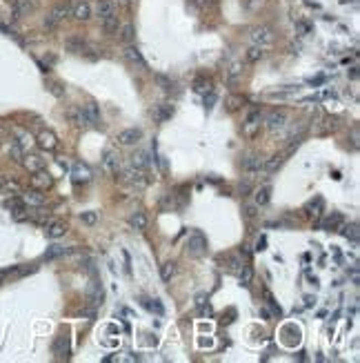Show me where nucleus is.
Wrapping results in <instances>:
<instances>
[{"instance_id": "1", "label": "nucleus", "mask_w": 360, "mask_h": 363, "mask_svg": "<svg viewBox=\"0 0 360 363\" xmlns=\"http://www.w3.org/2000/svg\"><path fill=\"white\" fill-rule=\"evenodd\" d=\"M69 16H71V3L56 5V7L49 11L47 18H44V27H47V29H56V27H58L60 22H65Z\"/></svg>"}, {"instance_id": "2", "label": "nucleus", "mask_w": 360, "mask_h": 363, "mask_svg": "<svg viewBox=\"0 0 360 363\" xmlns=\"http://www.w3.org/2000/svg\"><path fill=\"white\" fill-rule=\"evenodd\" d=\"M187 252H189L191 256H205V254H207V238H205V234H202L200 230H196V232L189 236V241H187Z\"/></svg>"}, {"instance_id": "3", "label": "nucleus", "mask_w": 360, "mask_h": 363, "mask_svg": "<svg viewBox=\"0 0 360 363\" xmlns=\"http://www.w3.org/2000/svg\"><path fill=\"white\" fill-rule=\"evenodd\" d=\"M287 120H289V114H287L285 109H274V111H269L267 114L265 125H267L269 132H278V130H283V127L287 125Z\"/></svg>"}, {"instance_id": "4", "label": "nucleus", "mask_w": 360, "mask_h": 363, "mask_svg": "<svg viewBox=\"0 0 360 363\" xmlns=\"http://www.w3.org/2000/svg\"><path fill=\"white\" fill-rule=\"evenodd\" d=\"M251 41H254V45H260V47H265V45L269 43H274V27H269V25H258L251 29Z\"/></svg>"}, {"instance_id": "5", "label": "nucleus", "mask_w": 360, "mask_h": 363, "mask_svg": "<svg viewBox=\"0 0 360 363\" xmlns=\"http://www.w3.org/2000/svg\"><path fill=\"white\" fill-rule=\"evenodd\" d=\"M243 170H245V174L247 178H256V176H260V172H262V160H260V156H256V154H247L245 158H243Z\"/></svg>"}, {"instance_id": "6", "label": "nucleus", "mask_w": 360, "mask_h": 363, "mask_svg": "<svg viewBox=\"0 0 360 363\" xmlns=\"http://www.w3.org/2000/svg\"><path fill=\"white\" fill-rule=\"evenodd\" d=\"M258 130H260V111L258 109H251L249 114H247V120L243 123V134L247 138H254Z\"/></svg>"}, {"instance_id": "7", "label": "nucleus", "mask_w": 360, "mask_h": 363, "mask_svg": "<svg viewBox=\"0 0 360 363\" xmlns=\"http://www.w3.org/2000/svg\"><path fill=\"white\" fill-rule=\"evenodd\" d=\"M31 185H33V189L47 192V189L54 185V176L49 174V172H44V167H42V170L33 172V176H31Z\"/></svg>"}, {"instance_id": "8", "label": "nucleus", "mask_w": 360, "mask_h": 363, "mask_svg": "<svg viewBox=\"0 0 360 363\" xmlns=\"http://www.w3.org/2000/svg\"><path fill=\"white\" fill-rule=\"evenodd\" d=\"M140 138H143V130H138V127H131V130H122L118 134V145H122V147H131V145H136Z\"/></svg>"}, {"instance_id": "9", "label": "nucleus", "mask_w": 360, "mask_h": 363, "mask_svg": "<svg viewBox=\"0 0 360 363\" xmlns=\"http://www.w3.org/2000/svg\"><path fill=\"white\" fill-rule=\"evenodd\" d=\"M36 143H38V147H40V149H47V152H52V149L58 147V136H56L52 130H42V132H38Z\"/></svg>"}, {"instance_id": "10", "label": "nucleus", "mask_w": 360, "mask_h": 363, "mask_svg": "<svg viewBox=\"0 0 360 363\" xmlns=\"http://www.w3.org/2000/svg\"><path fill=\"white\" fill-rule=\"evenodd\" d=\"M69 352H71V348H69V337L67 334H58L56 337V341H54V354H56V359H69Z\"/></svg>"}, {"instance_id": "11", "label": "nucleus", "mask_w": 360, "mask_h": 363, "mask_svg": "<svg viewBox=\"0 0 360 363\" xmlns=\"http://www.w3.org/2000/svg\"><path fill=\"white\" fill-rule=\"evenodd\" d=\"M80 114L85 118V125H98L100 123V109L96 103H85L80 107Z\"/></svg>"}, {"instance_id": "12", "label": "nucleus", "mask_w": 360, "mask_h": 363, "mask_svg": "<svg viewBox=\"0 0 360 363\" xmlns=\"http://www.w3.org/2000/svg\"><path fill=\"white\" fill-rule=\"evenodd\" d=\"M44 234L47 238H60L67 234V223L65 221H47L44 223Z\"/></svg>"}, {"instance_id": "13", "label": "nucleus", "mask_w": 360, "mask_h": 363, "mask_svg": "<svg viewBox=\"0 0 360 363\" xmlns=\"http://www.w3.org/2000/svg\"><path fill=\"white\" fill-rule=\"evenodd\" d=\"M20 200L27 205V208H42L44 205V194L40 192V189H31V192L22 194Z\"/></svg>"}, {"instance_id": "14", "label": "nucleus", "mask_w": 360, "mask_h": 363, "mask_svg": "<svg viewBox=\"0 0 360 363\" xmlns=\"http://www.w3.org/2000/svg\"><path fill=\"white\" fill-rule=\"evenodd\" d=\"M71 16H74L76 20H80V22H87L89 18H92V7H89V3L78 0L76 5H71Z\"/></svg>"}, {"instance_id": "15", "label": "nucleus", "mask_w": 360, "mask_h": 363, "mask_svg": "<svg viewBox=\"0 0 360 363\" xmlns=\"http://www.w3.org/2000/svg\"><path fill=\"white\" fill-rule=\"evenodd\" d=\"M31 9H33L31 0H14V5H11V18L18 20L22 16H29Z\"/></svg>"}, {"instance_id": "16", "label": "nucleus", "mask_w": 360, "mask_h": 363, "mask_svg": "<svg viewBox=\"0 0 360 363\" xmlns=\"http://www.w3.org/2000/svg\"><path fill=\"white\" fill-rule=\"evenodd\" d=\"M20 163H22V167H25L27 172H31V174L44 167V160H42L38 154H25V156H20Z\"/></svg>"}, {"instance_id": "17", "label": "nucleus", "mask_w": 360, "mask_h": 363, "mask_svg": "<svg viewBox=\"0 0 360 363\" xmlns=\"http://www.w3.org/2000/svg\"><path fill=\"white\" fill-rule=\"evenodd\" d=\"M103 170L107 172V174L116 176L118 172H120V158H118L114 152H105V156H103Z\"/></svg>"}, {"instance_id": "18", "label": "nucleus", "mask_w": 360, "mask_h": 363, "mask_svg": "<svg viewBox=\"0 0 360 363\" xmlns=\"http://www.w3.org/2000/svg\"><path fill=\"white\" fill-rule=\"evenodd\" d=\"M151 116H154V120H158V123L169 120L171 116H173V105H171V103H160V105H156V107L151 109Z\"/></svg>"}, {"instance_id": "19", "label": "nucleus", "mask_w": 360, "mask_h": 363, "mask_svg": "<svg viewBox=\"0 0 360 363\" xmlns=\"http://www.w3.org/2000/svg\"><path fill=\"white\" fill-rule=\"evenodd\" d=\"M125 176H127L129 183H133V185H138V187L147 185V176H145V170H140V167H136V165L129 167V170L125 172Z\"/></svg>"}, {"instance_id": "20", "label": "nucleus", "mask_w": 360, "mask_h": 363, "mask_svg": "<svg viewBox=\"0 0 360 363\" xmlns=\"http://www.w3.org/2000/svg\"><path fill=\"white\" fill-rule=\"evenodd\" d=\"M125 58L129 60V63L143 67V69L147 67V60H145V56L140 54V49H138V47H133V45H127V49H125Z\"/></svg>"}, {"instance_id": "21", "label": "nucleus", "mask_w": 360, "mask_h": 363, "mask_svg": "<svg viewBox=\"0 0 360 363\" xmlns=\"http://www.w3.org/2000/svg\"><path fill=\"white\" fill-rule=\"evenodd\" d=\"M96 11H98V18L100 20L109 18V16L116 14V0H98V7H96Z\"/></svg>"}, {"instance_id": "22", "label": "nucleus", "mask_w": 360, "mask_h": 363, "mask_svg": "<svg viewBox=\"0 0 360 363\" xmlns=\"http://www.w3.org/2000/svg\"><path fill=\"white\" fill-rule=\"evenodd\" d=\"M129 225H131L133 230H138V232H145L147 230V225H149L147 214H145V212H133L131 219H129Z\"/></svg>"}, {"instance_id": "23", "label": "nucleus", "mask_w": 360, "mask_h": 363, "mask_svg": "<svg viewBox=\"0 0 360 363\" xmlns=\"http://www.w3.org/2000/svg\"><path fill=\"white\" fill-rule=\"evenodd\" d=\"M71 176H74V183H87L89 178H92V170H89L87 165H82V163H76Z\"/></svg>"}, {"instance_id": "24", "label": "nucleus", "mask_w": 360, "mask_h": 363, "mask_svg": "<svg viewBox=\"0 0 360 363\" xmlns=\"http://www.w3.org/2000/svg\"><path fill=\"white\" fill-rule=\"evenodd\" d=\"M243 105H245V96H240V94H232V96L224 100V109L232 111V114L234 111H238Z\"/></svg>"}, {"instance_id": "25", "label": "nucleus", "mask_w": 360, "mask_h": 363, "mask_svg": "<svg viewBox=\"0 0 360 363\" xmlns=\"http://www.w3.org/2000/svg\"><path fill=\"white\" fill-rule=\"evenodd\" d=\"M118 29H120V22H118V16L116 14L103 20V31L107 33V36H114V33H118Z\"/></svg>"}, {"instance_id": "26", "label": "nucleus", "mask_w": 360, "mask_h": 363, "mask_svg": "<svg viewBox=\"0 0 360 363\" xmlns=\"http://www.w3.org/2000/svg\"><path fill=\"white\" fill-rule=\"evenodd\" d=\"M305 210H307V216H311V219L318 221L320 216H323V198H313Z\"/></svg>"}, {"instance_id": "27", "label": "nucleus", "mask_w": 360, "mask_h": 363, "mask_svg": "<svg viewBox=\"0 0 360 363\" xmlns=\"http://www.w3.org/2000/svg\"><path fill=\"white\" fill-rule=\"evenodd\" d=\"M69 252H71V250L65 248V245H52V248H47V252H44V259L52 261V259H58V256H65V254H69Z\"/></svg>"}, {"instance_id": "28", "label": "nucleus", "mask_w": 360, "mask_h": 363, "mask_svg": "<svg viewBox=\"0 0 360 363\" xmlns=\"http://www.w3.org/2000/svg\"><path fill=\"white\" fill-rule=\"evenodd\" d=\"M176 263H173V261H167V263H162V267H160V276H162V281H167L169 283L173 276H176Z\"/></svg>"}, {"instance_id": "29", "label": "nucleus", "mask_w": 360, "mask_h": 363, "mask_svg": "<svg viewBox=\"0 0 360 363\" xmlns=\"http://www.w3.org/2000/svg\"><path fill=\"white\" fill-rule=\"evenodd\" d=\"M156 80H158V85L162 87V92H167V94L176 92V80H171L169 76H165V74H156Z\"/></svg>"}, {"instance_id": "30", "label": "nucleus", "mask_w": 360, "mask_h": 363, "mask_svg": "<svg viewBox=\"0 0 360 363\" xmlns=\"http://www.w3.org/2000/svg\"><path fill=\"white\" fill-rule=\"evenodd\" d=\"M238 276H240V283H243L245 288H249L251 281H254V270H251V265H240Z\"/></svg>"}, {"instance_id": "31", "label": "nucleus", "mask_w": 360, "mask_h": 363, "mask_svg": "<svg viewBox=\"0 0 360 363\" xmlns=\"http://www.w3.org/2000/svg\"><path fill=\"white\" fill-rule=\"evenodd\" d=\"M342 223H345V219H342V214H338V212H334V214H331L329 219H325L323 227H325V230H336V227H342Z\"/></svg>"}, {"instance_id": "32", "label": "nucleus", "mask_w": 360, "mask_h": 363, "mask_svg": "<svg viewBox=\"0 0 360 363\" xmlns=\"http://www.w3.org/2000/svg\"><path fill=\"white\" fill-rule=\"evenodd\" d=\"M245 56H247V60H249V63H258V60L265 56V49H262L260 45H251V47L247 49Z\"/></svg>"}, {"instance_id": "33", "label": "nucleus", "mask_w": 360, "mask_h": 363, "mask_svg": "<svg viewBox=\"0 0 360 363\" xmlns=\"http://www.w3.org/2000/svg\"><path fill=\"white\" fill-rule=\"evenodd\" d=\"M269 198H272V187H269V185H262V187L256 192V205H258V208H260V205H267Z\"/></svg>"}, {"instance_id": "34", "label": "nucleus", "mask_w": 360, "mask_h": 363, "mask_svg": "<svg viewBox=\"0 0 360 363\" xmlns=\"http://www.w3.org/2000/svg\"><path fill=\"white\" fill-rule=\"evenodd\" d=\"M65 47L69 49V52H74V54H80L82 49H85V41L82 38H67V43H65Z\"/></svg>"}, {"instance_id": "35", "label": "nucleus", "mask_w": 360, "mask_h": 363, "mask_svg": "<svg viewBox=\"0 0 360 363\" xmlns=\"http://www.w3.org/2000/svg\"><path fill=\"white\" fill-rule=\"evenodd\" d=\"M194 92L209 94L211 92V80H209V78H196V80H194Z\"/></svg>"}, {"instance_id": "36", "label": "nucleus", "mask_w": 360, "mask_h": 363, "mask_svg": "<svg viewBox=\"0 0 360 363\" xmlns=\"http://www.w3.org/2000/svg\"><path fill=\"white\" fill-rule=\"evenodd\" d=\"M240 76H243V65H240V63H232V65H229V69H227L229 83H236Z\"/></svg>"}, {"instance_id": "37", "label": "nucleus", "mask_w": 360, "mask_h": 363, "mask_svg": "<svg viewBox=\"0 0 360 363\" xmlns=\"http://www.w3.org/2000/svg\"><path fill=\"white\" fill-rule=\"evenodd\" d=\"M131 163L140 167V170H147V165H149V160H147V154L145 152H138V154H133L131 156Z\"/></svg>"}, {"instance_id": "38", "label": "nucleus", "mask_w": 360, "mask_h": 363, "mask_svg": "<svg viewBox=\"0 0 360 363\" xmlns=\"http://www.w3.org/2000/svg\"><path fill=\"white\" fill-rule=\"evenodd\" d=\"M80 221L85 223V225H96V221H98V214H96V212H82V214H80Z\"/></svg>"}, {"instance_id": "39", "label": "nucleus", "mask_w": 360, "mask_h": 363, "mask_svg": "<svg viewBox=\"0 0 360 363\" xmlns=\"http://www.w3.org/2000/svg\"><path fill=\"white\" fill-rule=\"evenodd\" d=\"M133 36H136V33H133V27H131V25H125V27L120 29V38H122L125 43H131Z\"/></svg>"}, {"instance_id": "40", "label": "nucleus", "mask_w": 360, "mask_h": 363, "mask_svg": "<svg viewBox=\"0 0 360 363\" xmlns=\"http://www.w3.org/2000/svg\"><path fill=\"white\" fill-rule=\"evenodd\" d=\"M243 212H245V216H247V219H249V221H254L256 216H258V205H256V203H254V205H245V210H243Z\"/></svg>"}, {"instance_id": "41", "label": "nucleus", "mask_w": 360, "mask_h": 363, "mask_svg": "<svg viewBox=\"0 0 360 363\" xmlns=\"http://www.w3.org/2000/svg\"><path fill=\"white\" fill-rule=\"evenodd\" d=\"M227 263H229V270L232 272H238L240 265H243V261H240L238 256H227Z\"/></svg>"}, {"instance_id": "42", "label": "nucleus", "mask_w": 360, "mask_h": 363, "mask_svg": "<svg viewBox=\"0 0 360 363\" xmlns=\"http://www.w3.org/2000/svg\"><path fill=\"white\" fill-rule=\"evenodd\" d=\"M347 230H349V232H345V234H347V236L351 238L353 243H356V241H358V225H356V223H353V225H351V227H347Z\"/></svg>"}, {"instance_id": "43", "label": "nucleus", "mask_w": 360, "mask_h": 363, "mask_svg": "<svg viewBox=\"0 0 360 363\" xmlns=\"http://www.w3.org/2000/svg\"><path fill=\"white\" fill-rule=\"evenodd\" d=\"M49 89H52V94H54V96H58V98H60V96H65V89L60 87L58 83H52V85H49Z\"/></svg>"}, {"instance_id": "44", "label": "nucleus", "mask_w": 360, "mask_h": 363, "mask_svg": "<svg viewBox=\"0 0 360 363\" xmlns=\"http://www.w3.org/2000/svg\"><path fill=\"white\" fill-rule=\"evenodd\" d=\"M11 274H16V267H7V270H0V286H3L5 278L11 276Z\"/></svg>"}, {"instance_id": "45", "label": "nucleus", "mask_w": 360, "mask_h": 363, "mask_svg": "<svg viewBox=\"0 0 360 363\" xmlns=\"http://www.w3.org/2000/svg\"><path fill=\"white\" fill-rule=\"evenodd\" d=\"M213 103H216V94L209 92V96L205 94V107H207V109H211V107H213Z\"/></svg>"}, {"instance_id": "46", "label": "nucleus", "mask_w": 360, "mask_h": 363, "mask_svg": "<svg viewBox=\"0 0 360 363\" xmlns=\"http://www.w3.org/2000/svg\"><path fill=\"white\" fill-rule=\"evenodd\" d=\"M296 27H298V31H300L302 36H305V33H309V31H311V27H309V25H305V22H298Z\"/></svg>"}, {"instance_id": "47", "label": "nucleus", "mask_w": 360, "mask_h": 363, "mask_svg": "<svg viewBox=\"0 0 360 363\" xmlns=\"http://www.w3.org/2000/svg\"><path fill=\"white\" fill-rule=\"evenodd\" d=\"M5 192H18V183H7V185H5Z\"/></svg>"}, {"instance_id": "48", "label": "nucleus", "mask_w": 360, "mask_h": 363, "mask_svg": "<svg viewBox=\"0 0 360 363\" xmlns=\"http://www.w3.org/2000/svg\"><path fill=\"white\" fill-rule=\"evenodd\" d=\"M196 5H198V7H207V5H211L213 0H194Z\"/></svg>"}, {"instance_id": "49", "label": "nucleus", "mask_w": 360, "mask_h": 363, "mask_svg": "<svg viewBox=\"0 0 360 363\" xmlns=\"http://www.w3.org/2000/svg\"><path fill=\"white\" fill-rule=\"evenodd\" d=\"M118 3H120L122 7H131V3H133V0H118Z\"/></svg>"}, {"instance_id": "50", "label": "nucleus", "mask_w": 360, "mask_h": 363, "mask_svg": "<svg viewBox=\"0 0 360 363\" xmlns=\"http://www.w3.org/2000/svg\"><path fill=\"white\" fill-rule=\"evenodd\" d=\"M240 254H245V256H249V248H247V245H243V248H240Z\"/></svg>"}, {"instance_id": "51", "label": "nucleus", "mask_w": 360, "mask_h": 363, "mask_svg": "<svg viewBox=\"0 0 360 363\" xmlns=\"http://www.w3.org/2000/svg\"><path fill=\"white\" fill-rule=\"evenodd\" d=\"M256 250H265V238H260V241H258V248Z\"/></svg>"}, {"instance_id": "52", "label": "nucleus", "mask_w": 360, "mask_h": 363, "mask_svg": "<svg viewBox=\"0 0 360 363\" xmlns=\"http://www.w3.org/2000/svg\"><path fill=\"white\" fill-rule=\"evenodd\" d=\"M260 314L265 316V319H269V312H267V308H260Z\"/></svg>"}, {"instance_id": "53", "label": "nucleus", "mask_w": 360, "mask_h": 363, "mask_svg": "<svg viewBox=\"0 0 360 363\" xmlns=\"http://www.w3.org/2000/svg\"><path fill=\"white\" fill-rule=\"evenodd\" d=\"M313 301H316V299H313V297H307V299H305V305H311Z\"/></svg>"}, {"instance_id": "54", "label": "nucleus", "mask_w": 360, "mask_h": 363, "mask_svg": "<svg viewBox=\"0 0 360 363\" xmlns=\"http://www.w3.org/2000/svg\"><path fill=\"white\" fill-rule=\"evenodd\" d=\"M0 189H3V178H0Z\"/></svg>"}]
</instances>
